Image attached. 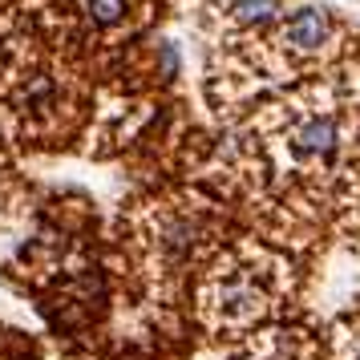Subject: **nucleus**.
I'll list each match as a JSON object with an SVG mask.
<instances>
[{"mask_svg": "<svg viewBox=\"0 0 360 360\" xmlns=\"http://www.w3.org/2000/svg\"><path fill=\"white\" fill-rule=\"evenodd\" d=\"M267 259H239L223 255L211 263V271L202 279V316L219 328H247L271 308V283L263 279Z\"/></svg>", "mask_w": 360, "mask_h": 360, "instance_id": "nucleus-1", "label": "nucleus"}, {"mask_svg": "<svg viewBox=\"0 0 360 360\" xmlns=\"http://www.w3.org/2000/svg\"><path fill=\"white\" fill-rule=\"evenodd\" d=\"M279 150L288 154V162L295 170H304V166H336V158L344 150V117L324 110V105L295 110L283 122Z\"/></svg>", "mask_w": 360, "mask_h": 360, "instance_id": "nucleus-2", "label": "nucleus"}, {"mask_svg": "<svg viewBox=\"0 0 360 360\" xmlns=\"http://www.w3.org/2000/svg\"><path fill=\"white\" fill-rule=\"evenodd\" d=\"M211 219L195 207V198L186 202H162L154 219H150V247H154V259L162 271H174L198 251V243L207 239Z\"/></svg>", "mask_w": 360, "mask_h": 360, "instance_id": "nucleus-3", "label": "nucleus"}, {"mask_svg": "<svg viewBox=\"0 0 360 360\" xmlns=\"http://www.w3.org/2000/svg\"><path fill=\"white\" fill-rule=\"evenodd\" d=\"M340 33V20L332 17L328 8L320 4H304V8H292L288 17L279 20L276 29V49L288 53L292 61L300 57H316V53H324L332 41Z\"/></svg>", "mask_w": 360, "mask_h": 360, "instance_id": "nucleus-4", "label": "nucleus"}, {"mask_svg": "<svg viewBox=\"0 0 360 360\" xmlns=\"http://www.w3.org/2000/svg\"><path fill=\"white\" fill-rule=\"evenodd\" d=\"M279 0H223V17H227L231 29H255V25H267L276 20Z\"/></svg>", "mask_w": 360, "mask_h": 360, "instance_id": "nucleus-5", "label": "nucleus"}, {"mask_svg": "<svg viewBox=\"0 0 360 360\" xmlns=\"http://www.w3.org/2000/svg\"><path fill=\"white\" fill-rule=\"evenodd\" d=\"M82 8L98 29H126L138 17V0H82Z\"/></svg>", "mask_w": 360, "mask_h": 360, "instance_id": "nucleus-6", "label": "nucleus"}]
</instances>
